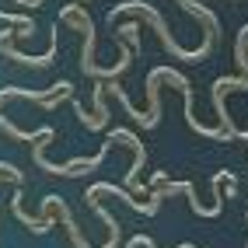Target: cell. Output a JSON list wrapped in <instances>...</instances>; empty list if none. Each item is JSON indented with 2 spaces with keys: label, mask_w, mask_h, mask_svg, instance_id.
I'll use <instances>...</instances> for the list:
<instances>
[{
  "label": "cell",
  "mask_w": 248,
  "mask_h": 248,
  "mask_svg": "<svg viewBox=\"0 0 248 248\" xmlns=\"http://www.w3.org/2000/svg\"><path fill=\"white\" fill-rule=\"evenodd\" d=\"M182 7H186L189 14H196V18H200L203 25H206V42L200 46V49H182V46H175V39L168 35V28H164V21H161V14L151 7V4H119L115 11H108V21L115 25V18H119V14H126V11H140L147 21H151V28L157 31V39H161V46L168 49L171 56H178V60H192V63H200L210 49H213V39H217V18H213V14L203 7V4H192V0H178Z\"/></svg>",
  "instance_id": "1"
}]
</instances>
